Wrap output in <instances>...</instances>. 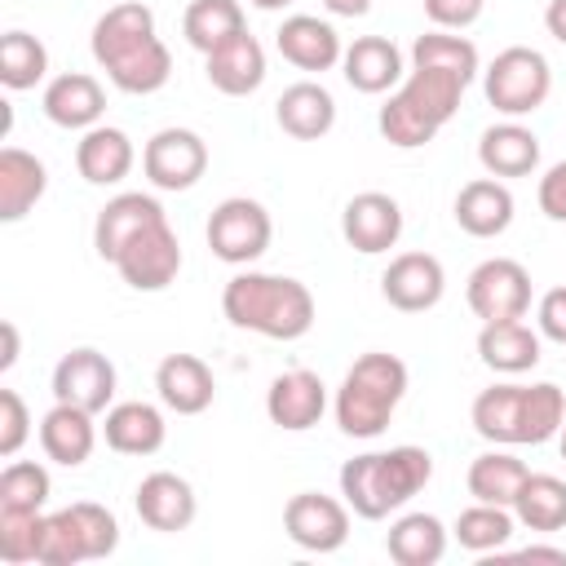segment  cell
Here are the masks:
<instances>
[{"mask_svg": "<svg viewBox=\"0 0 566 566\" xmlns=\"http://www.w3.org/2000/svg\"><path fill=\"white\" fill-rule=\"evenodd\" d=\"M93 57L106 71V80L119 93L146 97L159 93L172 75V53L155 31V13L142 0H124L111 4L97 22H93Z\"/></svg>", "mask_w": 566, "mask_h": 566, "instance_id": "1", "label": "cell"}, {"mask_svg": "<svg viewBox=\"0 0 566 566\" xmlns=\"http://www.w3.org/2000/svg\"><path fill=\"white\" fill-rule=\"evenodd\" d=\"M221 314L265 340H301L314 327V292L292 274L243 270L221 287Z\"/></svg>", "mask_w": 566, "mask_h": 566, "instance_id": "2", "label": "cell"}, {"mask_svg": "<svg viewBox=\"0 0 566 566\" xmlns=\"http://www.w3.org/2000/svg\"><path fill=\"white\" fill-rule=\"evenodd\" d=\"M473 429L495 447H539L566 424V394L553 380L491 385L473 398Z\"/></svg>", "mask_w": 566, "mask_h": 566, "instance_id": "3", "label": "cell"}, {"mask_svg": "<svg viewBox=\"0 0 566 566\" xmlns=\"http://www.w3.org/2000/svg\"><path fill=\"white\" fill-rule=\"evenodd\" d=\"M433 478V455L424 447H389V451H363L354 460L340 464V495L345 504L367 517L380 522L389 513H398L411 495H420Z\"/></svg>", "mask_w": 566, "mask_h": 566, "instance_id": "4", "label": "cell"}, {"mask_svg": "<svg viewBox=\"0 0 566 566\" xmlns=\"http://www.w3.org/2000/svg\"><path fill=\"white\" fill-rule=\"evenodd\" d=\"M469 80L455 71H438V66H411L407 80L389 93V102L380 106L376 124L380 137L398 150H416L424 142H433L460 111Z\"/></svg>", "mask_w": 566, "mask_h": 566, "instance_id": "5", "label": "cell"}, {"mask_svg": "<svg viewBox=\"0 0 566 566\" xmlns=\"http://www.w3.org/2000/svg\"><path fill=\"white\" fill-rule=\"evenodd\" d=\"M407 385H411V371L398 354H385V349H371L363 358H354V367L345 371L340 389H336V424L345 438H380L398 411V402L407 398Z\"/></svg>", "mask_w": 566, "mask_h": 566, "instance_id": "6", "label": "cell"}, {"mask_svg": "<svg viewBox=\"0 0 566 566\" xmlns=\"http://www.w3.org/2000/svg\"><path fill=\"white\" fill-rule=\"evenodd\" d=\"M482 93L504 119L535 115L553 93V66L531 44H509L495 53V62L482 71Z\"/></svg>", "mask_w": 566, "mask_h": 566, "instance_id": "7", "label": "cell"}, {"mask_svg": "<svg viewBox=\"0 0 566 566\" xmlns=\"http://www.w3.org/2000/svg\"><path fill=\"white\" fill-rule=\"evenodd\" d=\"M208 248L217 261L226 265H252L256 256H265L270 239H274V221L265 212V203L248 199V195H230L212 208L208 217Z\"/></svg>", "mask_w": 566, "mask_h": 566, "instance_id": "8", "label": "cell"}, {"mask_svg": "<svg viewBox=\"0 0 566 566\" xmlns=\"http://www.w3.org/2000/svg\"><path fill=\"white\" fill-rule=\"evenodd\" d=\"M464 301L482 323L526 318V310H531V274L513 256H486L482 265H473V274L464 283Z\"/></svg>", "mask_w": 566, "mask_h": 566, "instance_id": "9", "label": "cell"}, {"mask_svg": "<svg viewBox=\"0 0 566 566\" xmlns=\"http://www.w3.org/2000/svg\"><path fill=\"white\" fill-rule=\"evenodd\" d=\"M111 265L119 270V279L133 292H164L181 274V239L164 217V221L146 226L142 234H133Z\"/></svg>", "mask_w": 566, "mask_h": 566, "instance_id": "10", "label": "cell"}, {"mask_svg": "<svg viewBox=\"0 0 566 566\" xmlns=\"http://www.w3.org/2000/svg\"><path fill=\"white\" fill-rule=\"evenodd\" d=\"M142 172L155 190H190L208 172V142L195 128H159L142 146Z\"/></svg>", "mask_w": 566, "mask_h": 566, "instance_id": "11", "label": "cell"}, {"mask_svg": "<svg viewBox=\"0 0 566 566\" xmlns=\"http://www.w3.org/2000/svg\"><path fill=\"white\" fill-rule=\"evenodd\" d=\"M283 531L305 553H336L349 539V504L323 491H296L283 504Z\"/></svg>", "mask_w": 566, "mask_h": 566, "instance_id": "12", "label": "cell"}, {"mask_svg": "<svg viewBox=\"0 0 566 566\" xmlns=\"http://www.w3.org/2000/svg\"><path fill=\"white\" fill-rule=\"evenodd\" d=\"M115 398V363L93 349V345H80L71 354L57 358L53 367V402H75L93 416H102Z\"/></svg>", "mask_w": 566, "mask_h": 566, "instance_id": "13", "label": "cell"}, {"mask_svg": "<svg viewBox=\"0 0 566 566\" xmlns=\"http://www.w3.org/2000/svg\"><path fill=\"white\" fill-rule=\"evenodd\" d=\"M447 270L433 252H398L380 274V296L402 314H424L442 301Z\"/></svg>", "mask_w": 566, "mask_h": 566, "instance_id": "14", "label": "cell"}, {"mask_svg": "<svg viewBox=\"0 0 566 566\" xmlns=\"http://www.w3.org/2000/svg\"><path fill=\"white\" fill-rule=\"evenodd\" d=\"M340 234L354 252L363 256H376V252H389L398 239H402V208L394 195L385 190H363L345 203L340 212Z\"/></svg>", "mask_w": 566, "mask_h": 566, "instance_id": "15", "label": "cell"}, {"mask_svg": "<svg viewBox=\"0 0 566 566\" xmlns=\"http://www.w3.org/2000/svg\"><path fill=\"white\" fill-rule=\"evenodd\" d=\"M323 411H327V385L310 367H292V371L274 376L265 389V416H270V424L287 429V433L314 429L323 420Z\"/></svg>", "mask_w": 566, "mask_h": 566, "instance_id": "16", "label": "cell"}, {"mask_svg": "<svg viewBox=\"0 0 566 566\" xmlns=\"http://www.w3.org/2000/svg\"><path fill=\"white\" fill-rule=\"evenodd\" d=\"M133 509H137V517H142L150 531H159V535H177V531H186V526L195 522L199 500H195V486H190L181 473H172V469H155V473H146V478L137 482Z\"/></svg>", "mask_w": 566, "mask_h": 566, "instance_id": "17", "label": "cell"}, {"mask_svg": "<svg viewBox=\"0 0 566 566\" xmlns=\"http://www.w3.org/2000/svg\"><path fill=\"white\" fill-rule=\"evenodd\" d=\"M274 44H279L283 62H292L296 71H318V75L340 66V57H345L340 31L327 18H314V13L283 18V27L274 31Z\"/></svg>", "mask_w": 566, "mask_h": 566, "instance_id": "18", "label": "cell"}, {"mask_svg": "<svg viewBox=\"0 0 566 566\" xmlns=\"http://www.w3.org/2000/svg\"><path fill=\"white\" fill-rule=\"evenodd\" d=\"M155 394L168 411L177 416H199L212 407L217 398V380H212V367L199 358V354H168L159 367H155Z\"/></svg>", "mask_w": 566, "mask_h": 566, "instance_id": "19", "label": "cell"}, {"mask_svg": "<svg viewBox=\"0 0 566 566\" xmlns=\"http://www.w3.org/2000/svg\"><path fill=\"white\" fill-rule=\"evenodd\" d=\"M164 221V203L155 195H142V190H124L115 199H106V208L97 212L93 221V248L102 261H115L124 252V243L133 234H142L146 226Z\"/></svg>", "mask_w": 566, "mask_h": 566, "instance_id": "20", "label": "cell"}, {"mask_svg": "<svg viewBox=\"0 0 566 566\" xmlns=\"http://www.w3.org/2000/svg\"><path fill=\"white\" fill-rule=\"evenodd\" d=\"M203 75H208V84H212L217 93H226V97H248V93H256V88L265 84V49H261V40H256L252 31L226 40L221 49H212V53L203 57Z\"/></svg>", "mask_w": 566, "mask_h": 566, "instance_id": "21", "label": "cell"}, {"mask_svg": "<svg viewBox=\"0 0 566 566\" xmlns=\"http://www.w3.org/2000/svg\"><path fill=\"white\" fill-rule=\"evenodd\" d=\"M133 164H137L133 137L115 124H93L75 142V168L88 186H119L133 172Z\"/></svg>", "mask_w": 566, "mask_h": 566, "instance_id": "22", "label": "cell"}, {"mask_svg": "<svg viewBox=\"0 0 566 566\" xmlns=\"http://www.w3.org/2000/svg\"><path fill=\"white\" fill-rule=\"evenodd\" d=\"M513 190L500 181V177H473L460 186L455 195V226L473 239H495L513 226Z\"/></svg>", "mask_w": 566, "mask_h": 566, "instance_id": "23", "label": "cell"}, {"mask_svg": "<svg viewBox=\"0 0 566 566\" xmlns=\"http://www.w3.org/2000/svg\"><path fill=\"white\" fill-rule=\"evenodd\" d=\"M44 115L49 124L57 128H75V133H88L93 124H102L106 115V93L93 75L84 71H66V75H53L44 84Z\"/></svg>", "mask_w": 566, "mask_h": 566, "instance_id": "24", "label": "cell"}, {"mask_svg": "<svg viewBox=\"0 0 566 566\" xmlns=\"http://www.w3.org/2000/svg\"><path fill=\"white\" fill-rule=\"evenodd\" d=\"M40 447L53 464L62 469H80L93 447H97V424H93V411L75 407V402H53L44 416H40Z\"/></svg>", "mask_w": 566, "mask_h": 566, "instance_id": "25", "label": "cell"}, {"mask_svg": "<svg viewBox=\"0 0 566 566\" xmlns=\"http://www.w3.org/2000/svg\"><path fill=\"white\" fill-rule=\"evenodd\" d=\"M340 75L358 93H389L402 84V49L389 35H358L340 57Z\"/></svg>", "mask_w": 566, "mask_h": 566, "instance_id": "26", "label": "cell"}, {"mask_svg": "<svg viewBox=\"0 0 566 566\" xmlns=\"http://www.w3.org/2000/svg\"><path fill=\"white\" fill-rule=\"evenodd\" d=\"M274 119H279V128H283L287 137H296V142H318V137H327L332 124H336V97H332L318 80H296V84H287V88L279 93Z\"/></svg>", "mask_w": 566, "mask_h": 566, "instance_id": "27", "label": "cell"}, {"mask_svg": "<svg viewBox=\"0 0 566 566\" xmlns=\"http://www.w3.org/2000/svg\"><path fill=\"white\" fill-rule=\"evenodd\" d=\"M478 164L486 177H531L539 168V137L517 119H500L478 137Z\"/></svg>", "mask_w": 566, "mask_h": 566, "instance_id": "28", "label": "cell"}, {"mask_svg": "<svg viewBox=\"0 0 566 566\" xmlns=\"http://www.w3.org/2000/svg\"><path fill=\"white\" fill-rule=\"evenodd\" d=\"M102 438L111 451L119 455H155L168 438V424H164V411L155 402H111L106 407V420H102Z\"/></svg>", "mask_w": 566, "mask_h": 566, "instance_id": "29", "label": "cell"}, {"mask_svg": "<svg viewBox=\"0 0 566 566\" xmlns=\"http://www.w3.org/2000/svg\"><path fill=\"white\" fill-rule=\"evenodd\" d=\"M478 358L500 376H522L539 363V332L522 318L482 323L478 332Z\"/></svg>", "mask_w": 566, "mask_h": 566, "instance_id": "30", "label": "cell"}, {"mask_svg": "<svg viewBox=\"0 0 566 566\" xmlns=\"http://www.w3.org/2000/svg\"><path fill=\"white\" fill-rule=\"evenodd\" d=\"M49 190V168L22 146L0 150V221H22Z\"/></svg>", "mask_w": 566, "mask_h": 566, "instance_id": "31", "label": "cell"}, {"mask_svg": "<svg viewBox=\"0 0 566 566\" xmlns=\"http://www.w3.org/2000/svg\"><path fill=\"white\" fill-rule=\"evenodd\" d=\"M385 553L398 566H438L447 557V526L433 513H402L389 535H385Z\"/></svg>", "mask_w": 566, "mask_h": 566, "instance_id": "32", "label": "cell"}, {"mask_svg": "<svg viewBox=\"0 0 566 566\" xmlns=\"http://www.w3.org/2000/svg\"><path fill=\"white\" fill-rule=\"evenodd\" d=\"M243 31H248V18H243V4L239 0H190L186 13H181V35L203 57L212 49H221L226 40L243 35Z\"/></svg>", "mask_w": 566, "mask_h": 566, "instance_id": "33", "label": "cell"}, {"mask_svg": "<svg viewBox=\"0 0 566 566\" xmlns=\"http://www.w3.org/2000/svg\"><path fill=\"white\" fill-rule=\"evenodd\" d=\"M513 517L526 531H566V482L553 473H526L517 500H513Z\"/></svg>", "mask_w": 566, "mask_h": 566, "instance_id": "34", "label": "cell"}, {"mask_svg": "<svg viewBox=\"0 0 566 566\" xmlns=\"http://www.w3.org/2000/svg\"><path fill=\"white\" fill-rule=\"evenodd\" d=\"M526 464L513 455V451H482L473 464H469V495L473 500H482V504H504V509H513V500H517V491H522V482H526Z\"/></svg>", "mask_w": 566, "mask_h": 566, "instance_id": "35", "label": "cell"}, {"mask_svg": "<svg viewBox=\"0 0 566 566\" xmlns=\"http://www.w3.org/2000/svg\"><path fill=\"white\" fill-rule=\"evenodd\" d=\"M513 531H517V517H513V509H504V504H482V500H473L460 517H455V526H451V535H455V544L464 548V553H504V544L513 539Z\"/></svg>", "mask_w": 566, "mask_h": 566, "instance_id": "36", "label": "cell"}, {"mask_svg": "<svg viewBox=\"0 0 566 566\" xmlns=\"http://www.w3.org/2000/svg\"><path fill=\"white\" fill-rule=\"evenodd\" d=\"M49 75V49L31 31H4L0 40V84L9 93L35 88Z\"/></svg>", "mask_w": 566, "mask_h": 566, "instance_id": "37", "label": "cell"}, {"mask_svg": "<svg viewBox=\"0 0 566 566\" xmlns=\"http://www.w3.org/2000/svg\"><path fill=\"white\" fill-rule=\"evenodd\" d=\"M411 66H438V71H455V75H464L469 84H473V75H478V44L473 40H464V35H451V31H424V35H416V44H411Z\"/></svg>", "mask_w": 566, "mask_h": 566, "instance_id": "38", "label": "cell"}, {"mask_svg": "<svg viewBox=\"0 0 566 566\" xmlns=\"http://www.w3.org/2000/svg\"><path fill=\"white\" fill-rule=\"evenodd\" d=\"M40 539H44L40 509H0V562L9 566L40 562Z\"/></svg>", "mask_w": 566, "mask_h": 566, "instance_id": "39", "label": "cell"}, {"mask_svg": "<svg viewBox=\"0 0 566 566\" xmlns=\"http://www.w3.org/2000/svg\"><path fill=\"white\" fill-rule=\"evenodd\" d=\"M53 478L40 460H9L0 473V509H44Z\"/></svg>", "mask_w": 566, "mask_h": 566, "instance_id": "40", "label": "cell"}, {"mask_svg": "<svg viewBox=\"0 0 566 566\" xmlns=\"http://www.w3.org/2000/svg\"><path fill=\"white\" fill-rule=\"evenodd\" d=\"M80 562H93L88 557V544H84V531H80V517L66 509L49 513L44 517V539H40V566H80Z\"/></svg>", "mask_w": 566, "mask_h": 566, "instance_id": "41", "label": "cell"}, {"mask_svg": "<svg viewBox=\"0 0 566 566\" xmlns=\"http://www.w3.org/2000/svg\"><path fill=\"white\" fill-rule=\"evenodd\" d=\"M31 438V411L18 389H0V455L13 460Z\"/></svg>", "mask_w": 566, "mask_h": 566, "instance_id": "42", "label": "cell"}, {"mask_svg": "<svg viewBox=\"0 0 566 566\" xmlns=\"http://www.w3.org/2000/svg\"><path fill=\"white\" fill-rule=\"evenodd\" d=\"M486 0H424V18L442 31H464L482 18Z\"/></svg>", "mask_w": 566, "mask_h": 566, "instance_id": "43", "label": "cell"}, {"mask_svg": "<svg viewBox=\"0 0 566 566\" xmlns=\"http://www.w3.org/2000/svg\"><path fill=\"white\" fill-rule=\"evenodd\" d=\"M535 323H539V336L566 345V287H548L535 305Z\"/></svg>", "mask_w": 566, "mask_h": 566, "instance_id": "44", "label": "cell"}, {"mask_svg": "<svg viewBox=\"0 0 566 566\" xmlns=\"http://www.w3.org/2000/svg\"><path fill=\"white\" fill-rule=\"evenodd\" d=\"M539 212L548 221H566V159H557L544 177H539Z\"/></svg>", "mask_w": 566, "mask_h": 566, "instance_id": "45", "label": "cell"}, {"mask_svg": "<svg viewBox=\"0 0 566 566\" xmlns=\"http://www.w3.org/2000/svg\"><path fill=\"white\" fill-rule=\"evenodd\" d=\"M509 557L513 562H557V566H566V548H553V544H526V548H517Z\"/></svg>", "mask_w": 566, "mask_h": 566, "instance_id": "46", "label": "cell"}, {"mask_svg": "<svg viewBox=\"0 0 566 566\" xmlns=\"http://www.w3.org/2000/svg\"><path fill=\"white\" fill-rule=\"evenodd\" d=\"M544 27H548V35H553L557 44H566V0H548V9H544Z\"/></svg>", "mask_w": 566, "mask_h": 566, "instance_id": "47", "label": "cell"}, {"mask_svg": "<svg viewBox=\"0 0 566 566\" xmlns=\"http://www.w3.org/2000/svg\"><path fill=\"white\" fill-rule=\"evenodd\" d=\"M0 340H4V354H0V371H9L18 363V327L13 323H0Z\"/></svg>", "mask_w": 566, "mask_h": 566, "instance_id": "48", "label": "cell"}, {"mask_svg": "<svg viewBox=\"0 0 566 566\" xmlns=\"http://www.w3.org/2000/svg\"><path fill=\"white\" fill-rule=\"evenodd\" d=\"M327 4V13H336V18H363L367 9H371V0H323Z\"/></svg>", "mask_w": 566, "mask_h": 566, "instance_id": "49", "label": "cell"}, {"mask_svg": "<svg viewBox=\"0 0 566 566\" xmlns=\"http://www.w3.org/2000/svg\"><path fill=\"white\" fill-rule=\"evenodd\" d=\"M248 4H256V9H265V13H274V9H287L292 0H248Z\"/></svg>", "mask_w": 566, "mask_h": 566, "instance_id": "50", "label": "cell"}, {"mask_svg": "<svg viewBox=\"0 0 566 566\" xmlns=\"http://www.w3.org/2000/svg\"><path fill=\"white\" fill-rule=\"evenodd\" d=\"M557 442H562V460H566V424H562V438Z\"/></svg>", "mask_w": 566, "mask_h": 566, "instance_id": "51", "label": "cell"}]
</instances>
